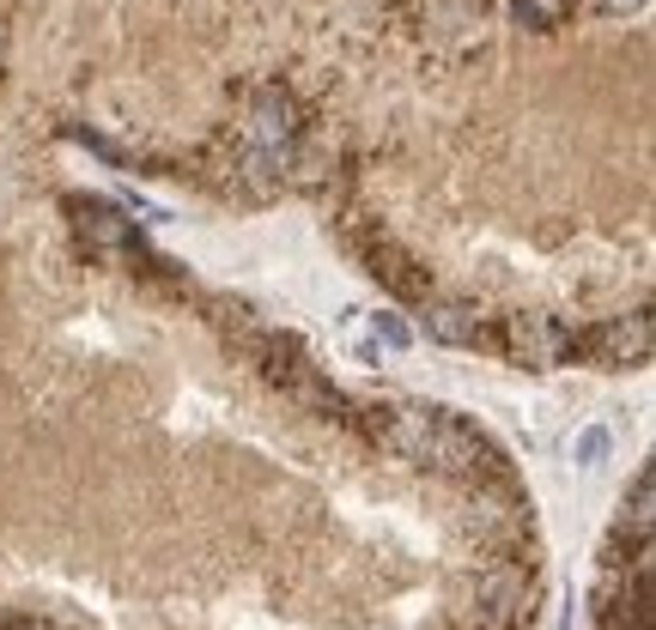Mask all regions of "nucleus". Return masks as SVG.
<instances>
[{
  "instance_id": "obj_1",
  "label": "nucleus",
  "mask_w": 656,
  "mask_h": 630,
  "mask_svg": "<svg viewBox=\"0 0 656 630\" xmlns=\"http://www.w3.org/2000/svg\"><path fill=\"white\" fill-rule=\"evenodd\" d=\"M328 0H0V630H547L481 407L347 255Z\"/></svg>"
},
{
  "instance_id": "obj_2",
  "label": "nucleus",
  "mask_w": 656,
  "mask_h": 630,
  "mask_svg": "<svg viewBox=\"0 0 656 630\" xmlns=\"http://www.w3.org/2000/svg\"><path fill=\"white\" fill-rule=\"evenodd\" d=\"M311 158L438 351L651 365V0H328Z\"/></svg>"
},
{
  "instance_id": "obj_3",
  "label": "nucleus",
  "mask_w": 656,
  "mask_h": 630,
  "mask_svg": "<svg viewBox=\"0 0 656 630\" xmlns=\"http://www.w3.org/2000/svg\"><path fill=\"white\" fill-rule=\"evenodd\" d=\"M584 630H651V467L620 491L584 589Z\"/></svg>"
}]
</instances>
